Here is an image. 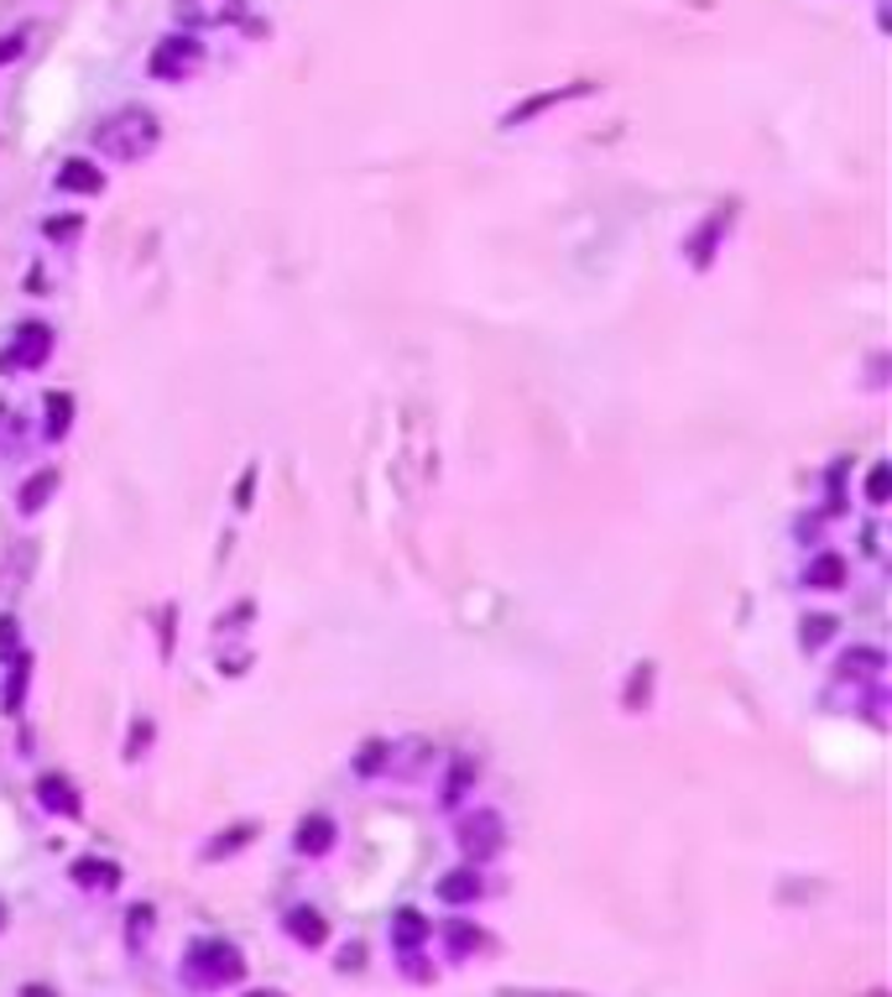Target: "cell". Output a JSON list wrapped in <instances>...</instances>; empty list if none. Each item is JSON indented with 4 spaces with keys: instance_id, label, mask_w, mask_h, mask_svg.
Wrapping results in <instances>:
<instances>
[{
    "instance_id": "1",
    "label": "cell",
    "mask_w": 892,
    "mask_h": 997,
    "mask_svg": "<svg viewBox=\"0 0 892 997\" xmlns=\"http://www.w3.org/2000/svg\"><path fill=\"white\" fill-rule=\"evenodd\" d=\"M163 142V120L146 105H120L116 116H105L94 126V152L110 157V163H141L152 157Z\"/></svg>"
},
{
    "instance_id": "2",
    "label": "cell",
    "mask_w": 892,
    "mask_h": 997,
    "mask_svg": "<svg viewBox=\"0 0 892 997\" xmlns=\"http://www.w3.org/2000/svg\"><path fill=\"white\" fill-rule=\"evenodd\" d=\"M183 976L193 982V987H230V982L246 976L240 946H235V940H219V935L193 940V950H188V961H183Z\"/></svg>"
},
{
    "instance_id": "3",
    "label": "cell",
    "mask_w": 892,
    "mask_h": 997,
    "mask_svg": "<svg viewBox=\"0 0 892 997\" xmlns=\"http://www.w3.org/2000/svg\"><path fill=\"white\" fill-rule=\"evenodd\" d=\"M152 79H167V84H183L188 73L204 69V43L199 37H188V32H173V37H163L157 48H152Z\"/></svg>"
},
{
    "instance_id": "4",
    "label": "cell",
    "mask_w": 892,
    "mask_h": 997,
    "mask_svg": "<svg viewBox=\"0 0 892 997\" xmlns=\"http://www.w3.org/2000/svg\"><path fill=\"white\" fill-rule=\"evenodd\" d=\"M460 852L480 867V862H491V856L507 852V820L496 815V809H475L460 820Z\"/></svg>"
},
{
    "instance_id": "5",
    "label": "cell",
    "mask_w": 892,
    "mask_h": 997,
    "mask_svg": "<svg viewBox=\"0 0 892 997\" xmlns=\"http://www.w3.org/2000/svg\"><path fill=\"white\" fill-rule=\"evenodd\" d=\"M47 356H52V330L32 319V324H22V330H16V340L0 351V377L37 371V366H47Z\"/></svg>"
},
{
    "instance_id": "6",
    "label": "cell",
    "mask_w": 892,
    "mask_h": 997,
    "mask_svg": "<svg viewBox=\"0 0 892 997\" xmlns=\"http://www.w3.org/2000/svg\"><path fill=\"white\" fill-rule=\"evenodd\" d=\"M882 668H888V653L882 648H851L835 668V685H851V705L861 700V689L877 685L882 679Z\"/></svg>"
},
{
    "instance_id": "7",
    "label": "cell",
    "mask_w": 892,
    "mask_h": 997,
    "mask_svg": "<svg viewBox=\"0 0 892 997\" xmlns=\"http://www.w3.org/2000/svg\"><path fill=\"white\" fill-rule=\"evenodd\" d=\"M37 805L52 809V815H63V820H79V815H84V799H79V788H73L69 773H43V779H37Z\"/></svg>"
},
{
    "instance_id": "8",
    "label": "cell",
    "mask_w": 892,
    "mask_h": 997,
    "mask_svg": "<svg viewBox=\"0 0 892 997\" xmlns=\"http://www.w3.org/2000/svg\"><path fill=\"white\" fill-rule=\"evenodd\" d=\"M69 878L79 882V888H90V893H116L120 867L110 862V856H79V862L69 867Z\"/></svg>"
},
{
    "instance_id": "9",
    "label": "cell",
    "mask_w": 892,
    "mask_h": 997,
    "mask_svg": "<svg viewBox=\"0 0 892 997\" xmlns=\"http://www.w3.org/2000/svg\"><path fill=\"white\" fill-rule=\"evenodd\" d=\"M240 16V0H178V22L183 26H225Z\"/></svg>"
},
{
    "instance_id": "10",
    "label": "cell",
    "mask_w": 892,
    "mask_h": 997,
    "mask_svg": "<svg viewBox=\"0 0 892 997\" xmlns=\"http://www.w3.org/2000/svg\"><path fill=\"white\" fill-rule=\"evenodd\" d=\"M52 189L58 193H99L105 189V173H99L90 157H69V163L52 173Z\"/></svg>"
},
{
    "instance_id": "11",
    "label": "cell",
    "mask_w": 892,
    "mask_h": 997,
    "mask_svg": "<svg viewBox=\"0 0 892 997\" xmlns=\"http://www.w3.org/2000/svg\"><path fill=\"white\" fill-rule=\"evenodd\" d=\"M845 574L851 570H845L841 554H814V559L804 565V585H809V591H841Z\"/></svg>"
},
{
    "instance_id": "12",
    "label": "cell",
    "mask_w": 892,
    "mask_h": 997,
    "mask_svg": "<svg viewBox=\"0 0 892 997\" xmlns=\"http://www.w3.org/2000/svg\"><path fill=\"white\" fill-rule=\"evenodd\" d=\"M480 888H486V882H480V867H454V873L439 878L433 893H439L444 903H475L480 899Z\"/></svg>"
},
{
    "instance_id": "13",
    "label": "cell",
    "mask_w": 892,
    "mask_h": 997,
    "mask_svg": "<svg viewBox=\"0 0 892 997\" xmlns=\"http://www.w3.org/2000/svg\"><path fill=\"white\" fill-rule=\"evenodd\" d=\"M428 919H423L418 909H397V914H392V950H402V956H413V950L423 946V940H428Z\"/></svg>"
},
{
    "instance_id": "14",
    "label": "cell",
    "mask_w": 892,
    "mask_h": 997,
    "mask_svg": "<svg viewBox=\"0 0 892 997\" xmlns=\"http://www.w3.org/2000/svg\"><path fill=\"white\" fill-rule=\"evenodd\" d=\"M293 846H298L304 856H324L329 846H334V820H329V815H308V820H298Z\"/></svg>"
},
{
    "instance_id": "15",
    "label": "cell",
    "mask_w": 892,
    "mask_h": 997,
    "mask_svg": "<svg viewBox=\"0 0 892 997\" xmlns=\"http://www.w3.org/2000/svg\"><path fill=\"white\" fill-rule=\"evenodd\" d=\"M574 95H590V84H574V90H548V95H533L527 105H516V110H507L501 116V126H527L533 116H543V110H554V105H563V99Z\"/></svg>"
},
{
    "instance_id": "16",
    "label": "cell",
    "mask_w": 892,
    "mask_h": 997,
    "mask_svg": "<svg viewBox=\"0 0 892 997\" xmlns=\"http://www.w3.org/2000/svg\"><path fill=\"white\" fill-rule=\"evenodd\" d=\"M287 935H293L298 946L319 950L329 940V925H324V914H319V909H293V914H287Z\"/></svg>"
},
{
    "instance_id": "17",
    "label": "cell",
    "mask_w": 892,
    "mask_h": 997,
    "mask_svg": "<svg viewBox=\"0 0 892 997\" xmlns=\"http://www.w3.org/2000/svg\"><path fill=\"white\" fill-rule=\"evenodd\" d=\"M58 486H63V475H58V471H37L22 491H16V507L32 518V512H43V507H47V497H58Z\"/></svg>"
},
{
    "instance_id": "18",
    "label": "cell",
    "mask_w": 892,
    "mask_h": 997,
    "mask_svg": "<svg viewBox=\"0 0 892 997\" xmlns=\"http://www.w3.org/2000/svg\"><path fill=\"white\" fill-rule=\"evenodd\" d=\"M26 689H32V658L16 653L11 658V679H5V715H16L26 705Z\"/></svg>"
},
{
    "instance_id": "19",
    "label": "cell",
    "mask_w": 892,
    "mask_h": 997,
    "mask_svg": "<svg viewBox=\"0 0 892 997\" xmlns=\"http://www.w3.org/2000/svg\"><path fill=\"white\" fill-rule=\"evenodd\" d=\"M43 407H47V439H63L73 428V392H47Z\"/></svg>"
},
{
    "instance_id": "20",
    "label": "cell",
    "mask_w": 892,
    "mask_h": 997,
    "mask_svg": "<svg viewBox=\"0 0 892 997\" xmlns=\"http://www.w3.org/2000/svg\"><path fill=\"white\" fill-rule=\"evenodd\" d=\"M730 214H736V210H715V214H710V225H704L700 236L689 240V251H694V266H710V246L721 240V230L730 225Z\"/></svg>"
},
{
    "instance_id": "21",
    "label": "cell",
    "mask_w": 892,
    "mask_h": 997,
    "mask_svg": "<svg viewBox=\"0 0 892 997\" xmlns=\"http://www.w3.org/2000/svg\"><path fill=\"white\" fill-rule=\"evenodd\" d=\"M835 638V617H804V632H798V642L814 653V648H824V642Z\"/></svg>"
},
{
    "instance_id": "22",
    "label": "cell",
    "mask_w": 892,
    "mask_h": 997,
    "mask_svg": "<svg viewBox=\"0 0 892 997\" xmlns=\"http://www.w3.org/2000/svg\"><path fill=\"white\" fill-rule=\"evenodd\" d=\"M469 779H475V762H460L454 773H449V784H444V805L454 809L460 799H465V788H469Z\"/></svg>"
},
{
    "instance_id": "23",
    "label": "cell",
    "mask_w": 892,
    "mask_h": 997,
    "mask_svg": "<svg viewBox=\"0 0 892 997\" xmlns=\"http://www.w3.org/2000/svg\"><path fill=\"white\" fill-rule=\"evenodd\" d=\"M246 841H251V826H235V831H225V841H214L210 852V862H219V856H230V852H240V846H246Z\"/></svg>"
},
{
    "instance_id": "24",
    "label": "cell",
    "mask_w": 892,
    "mask_h": 997,
    "mask_svg": "<svg viewBox=\"0 0 892 997\" xmlns=\"http://www.w3.org/2000/svg\"><path fill=\"white\" fill-rule=\"evenodd\" d=\"M22 653V621L0 617V658H16Z\"/></svg>"
},
{
    "instance_id": "25",
    "label": "cell",
    "mask_w": 892,
    "mask_h": 997,
    "mask_svg": "<svg viewBox=\"0 0 892 997\" xmlns=\"http://www.w3.org/2000/svg\"><path fill=\"white\" fill-rule=\"evenodd\" d=\"M475 946H480V929H469V925L449 929V956H454V961H460V956H469Z\"/></svg>"
},
{
    "instance_id": "26",
    "label": "cell",
    "mask_w": 892,
    "mask_h": 997,
    "mask_svg": "<svg viewBox=\"0 0 892 997\" xmlns=\"http://www.w3.org/2000/svg\"><path fill=\"white\" fill-rule=\"evenodd\" d=\"M867 501L871 507H888V465H882V460H877L871 475H867Z\"/></svg>"
},
{
    "instance_id": "27",
    "label": "cell",
    "mask_w": 892,
    "mask_h": 997,
    "mask_svg": "<svg viewBox=\"0 0 892 997\" xmlns=\"http://www.w3.org/2000/svg\"><path fill=\"white\" fill-rule=\"evenodd\" d=\"M381 762H386V747H381V741H366V747H360V758H355V773H366V779H371V773H381Z\"/></svg>"
},
{
    "instance_id": "28",
    "label": "cell",
    "mask_w": 892,
    "mask_h": 997,
    "mask_svg": "<svg viewBox=\"0 0 892 997\" xmlns=\"http://www.w3.org/2000/svg\"><path fill=\"white\" fill-rule=\"evenodd\" d=\"M79 230H84V219H73V214H69V219H47V225H43L47 240H73Z\"/></svg>"
},
{
    "instance_id": "29",
    "label": "cell",
    "mask_w": 892,
    "mask_h": 997,
    "mask_svg": "<svg viewBox=\"0 0 892 997\" xmlns=\"http://www.w3.org/2000/svg\"><path fill=\"white\" fill-rule=\"evenodd\" d=\"M22 48H26V32H5V37H0V63L22 58Z\"/></svg>"
},
{
    "instance_id": "30",
    "label": "cell",
    "mask_w": 892,
    "mask_h": 997,
    "mask_svg": "<svg viewBox=\"0 0 892 997\" xmlns=\"http://www.w3.org/2000/svg\"><path fill=\"white\" fill-rule=\"evenodd\" d=\"M146 929H152V903H136V909H131V940L146 935Z\"/></svg>"
},
{
    "instance_id": "31",
    "label": "cell",
    "mask_w": 892,
    "mask_h": 997,
    "mask_svg": "<svg viewBox=\"0 0 892 997\" xmlns=\"http://www.w3.org/2000/svg\"><path fill=\"white\" fill-rule=\"evenodd\" d=\"M22 997H58V993H52V987H37V982H32V987H22Z\"/></svg>"
},
{
    "instance_id": "32",
    "label": "cell",
    "mask_w": 892,
    "mask_h": 997,
    "mask_svg": "<svg viewBox=\"0 0 892 997\" xmlns=\"http://www.w3.org/2000/svg\"><path fill=\"white\" fill-rule=\"evenodd\" d=\"M246 997H282V993H272V987H266V993H246Z\"/></svg>"
}]
</instances>
